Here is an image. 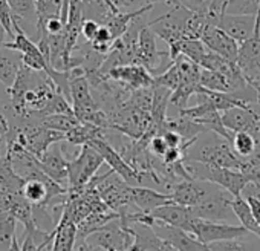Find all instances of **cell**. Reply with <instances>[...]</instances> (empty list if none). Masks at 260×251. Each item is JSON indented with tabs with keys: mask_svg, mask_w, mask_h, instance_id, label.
<instances>
[{
	"mask_svg": "<svg viewBox=\"0 0 260 251\" xmlns=\"http://www.w3.org/2000/svg\"><path fill=\"white\" fill-rule=\"evenodd\" d=\"M184 161H196L213 167L220 169H231L239 170L243 166V158H240L234 150L231 143L219 137L217 134L213 135V140H194V143L185 150Z\"/></svg>",
	"mask_w": 260,
	"mask_h": 251,
	"instance_id": "cell-1",
	"label": "cell"
},
{
	"mask_svg": "<svg viewBox=\"0 0 260 251\" xmlns=\"http://www.w3.org/2000/svg\"><path fill=\"white\" fill-rule=\"evenodd\" d=\"M184 167L190 173L191 178L198 181H207V182L216 184L222 187L223 190L230 192L234 198L242 196L245 187L249 184L248 176H245L239 170L213 167V166H207V164L196 163V161H184Z\"/></svg>",
	"mask_w": 260,
	"mask_h": 251,
	"instance_id": "cell-2",
	"label": "cell"
},
{
	"mask_svg": "<svg viewBox=\"0 0 260 251\" xmlns=\"http://www.w3.org/2000/svg\"><path fill=\"white\" fill-rule=\"evenodd\" d=\"M103 156L90 146H83L75 160L69 161V196L80 195L86 190L90 181L96 176V172L103 166Z\"/></svg>",
	"mask_w": 260,
	"mask_h": 251,
	"instance_id": "cell-3",
	"label": "cell"
},
{
	"mask_svg": "<svg viewBox=\"0 0 260 251\" xmlns=\"http://www.w3.org/2000/svg\"><path fill=\"white\" fill-rule=\"evenodd\" d=\"M137 58H138V65H143L144 68H147L153 77L164 74L173 65V61L170 58V52L169 51L164 52V51L158 49L156 34L153 33L150 25L146 26L140 33Z\"/></svg>",
	"mask_w": 260,
	"mask_h": 251,
	"instance_id": "cell-4",
	"label": "cell"
},
{
	"mask_svg": "<svg viewBox=\"0 0 260 251\" xmlns=\"http://www.w3.org/2000/svg\"><path fill=\"white\" fill-rule=\"evenodd\" d=\"M185 231L191 233L199 242L210 245L214 242L222 240H233V239H242L249 231L243 228L242 225H231L225 222H211L205 219L194 217L185 228Z\"/></svg>",
	"mask_w": 260,
	"mask_h": 251,
	"instance_id": "cell-5",
	"label": "cell"
},
{
	"mask_svg": "<svg viewBox=\"0 0 260 251\" xmlns=\"http://www.w3.org/2000/svg\"><path fill=\"white\" fill-rule=\"evenodd\" d=\"M233 199H234V196L230 192L216 185L207 198H204L198 205L190 207V208H191L194 217L211 221V222L228 224L226 221H230L231 217H236L234 211L231 208Z\"/></svg>",
	"mask_w": 260,
	"mask_h": 251,
	"instance_id": "cell-6",
	"label": "cell"
},
{
	"mask_svg": "<svg viewBox=\"0 0 260 251\" xmlns=\"http://www.w3.org/2000/svg\"><path fill=\"white\" fill-rule=\"evenodd\" d=\"M86 242L100 246L104 251H128L135 242V237L121 224L119 219H116L100 231L90 234Z\"/></svg>",
	"mask_w": 260,
	"mask_h": 251,
	"instance_id": "cell-7",
	"label": "cell"
},
{
	"mask_svg": "<svg viewBox=\"0 0 260 251\" xmlns=\"http://www.w3.org/2000/svg\"><path fill=\"white\" fill-rule=\"evenodd\" d=\"M236 65L242 71L245 80L260 90V34H254L249 40L239 45Z\"/></svg>",
	"mask_w": 260,
	"mask_h": 251,
	"instance_id": "cell-8",
	"label": "cell"
},
{
	"mask_svg": "<svg viewBox=\"0 0 260 251\" xmlns=\"http://www.w3.org/2000/svg\"><path fill=\"white\" fill-rule=\"evenodd\" d=\"M156 236L176 251H210L208 245L199 242L191 233L156 221L152 227Z\"/></svg>",
	"mask_w": 260,
	"mask_h": 251,
	"instance_id": "cell-9",
	"label": "cell"
},
{
	"mask_svg": "<svg viewBox=\"0 0 260 251\" xmlns=\"http://www.w3.org/2000/svg\"><path fill=\"white\" fill-rule=\"evenodd\" d=\"M87 146H90L92 149H95L104 160L106 164H109L110 170H113L116 175H119L124 182L130 187H140V182H138V173L130 167L124 160L122 156L104 140V135L100 137V138H95L92 140Z\"/></svg>",
	"mask_w": 260,
	"mask_h": 251,
	"instance_id": "cell-10",
	"label": "cell"
},
{
	"mask_svg": "<svg viewBox=\"0 0 260 251\" xmlns=\"http://www.w3.org/2000/svg\"><path fill=\"white\" fill-rule=\"evenodd\" d=\"M36 161L51 179L69 190V161L63 153L61 143L52 144L40 158H36Z\"/></svg>",
	"mask_w": 260,
	"mask_h": 251,
	"instance_id": "cell-11",
	"label": "cell"
},
{
	"mask_svg": "<svg viewBox=\"0 0 260 251\" xmlns=\"http://www.w3.org/2000/svg\"><path fill=\"white\" fill-rule=\"evenodd\" d=\"M214 187H216V184H211L207 181L182 179L173 185L170 196L175 204H179L184 207H194L204 198H207L213 192Z\"/></svg>",
	"mask_w": 260,
	"mask_h": 251,
	"instance_id": "cell-12",
	"label": "cell"
},
{
	"mask_svg": "<svg viewBox=\"0 0 260 251\" xmlns=\"http://www.w3.org/2000/svg\"><path fill=\"white\" fill-rule=\"evenodd\" d=\"M106 77L112 81H116V83L127 86L132 90L153 87V81H155V77L143 65L118 66V68H113L112 71H109L106 74Z\"/></svg>",
	"mask_w": 260,
	"mask_h": 251,
	"instance_id": "cell-13",
	"label": "cell"
},
{
	"mask_svg": "<svg viewBox=\"0 0 260 251\" xmlns=\"http://www.w3.org/2000/svg\"><path fill=\"white\" fill-rule=\"evenodd\" d=\"M202 43L214 54L222 55L223 58L230 60V61H237V55H239V43L236 40H233L225 31H222L219 26H213L208 25L202 36H201Z\"/></svg>",
	"mask_w": 260,
	"mask_h": 251,
	"instance_id": "cell-14",
	"label": "cell"
},
{
	"mask_svg": "<svg viewBox=\"0 0 260 251\" xmlns=\"http://www.w3.org/2000/svg\"><path fill=\"white\" fill-rule=\"evenodd\" d=\"M219 28L225 31L239 45L245 43L255 34V16H230L225 14Z\"/></svg>",
	"mask_w": 260,
	"mask_h": 251,
	"instance_id": "cell-15",
	"label": "cell"
},
{
	"mask_svg": "<svg viewBox=\"0 0 260 251\" xmlns=\"http://www.w3.org/2000/svg\"><path fill=\"white\" fill-rule=\"evenodd\" d=\"M172 196L161 193L155 189L149 187H130V204L135 208L144 211V213H152L153 210L172 204Z\"/></svg>",
	"mask_w": 260,
	"mask_h": 251,
	"instance_id": "cell-16",
	"label": "cell"
},
{
	"mask_svg": "<svg viewBox=\"0 0 260 251\" xmlns=\"http://www.w3.org/2000/svg\"><path fill=\"white\" fill-rule=\"evenodd\" d=\"M152 216L156 221L162 222V224L178 227V228H182V230H185L187 225L194 219V214H193L190 207H184V205H179V204H175V202L162 205V207L153 210Z\"/></svg>",
	"mask_w": 260,
	"mask_h": 251,
	"instance_id": "cell-17",
	"label": "cell"
},
{
	"mask_svg": "<svg viewBox=\"0 0 260 251\" xmlns=\"http://www.w3.org/2000/svg\"><path fill=\"white\" fill-rule=\"evenodd\" d=\"M222 115V122L225 129L230 131L231 134L237 132H246L249 125L252 124L255 118V112L252 110L251 106L248 107H233L220 113Z\"/></svg>",
	"mask_w": 260,
	"mask_h": 251,
	"instance_id": "cell-18",
	"label": "cell"
},
{
	"mask_svg": "<svg viewBox=\"0 0 260 251\" xmlns=\"http://www.w3.org/2000/svg\"><path fill=\"white\" fill-rule=\"evenodd\" d=\"M77 245V224L63 214L60 224L54 231L51 251H74Z\"/></svg>",
	"mask_w": 260,
	"mask_h": 251,
	"instance_id": "cell-19",
	"label": "cell"
},
{
	"mask_svg": "<svg viewBox=\"0 0 260 251\" xmlns=\"http://www.w3.org/2000/svg\"><path fill=\"white\" fill-rule=\"evenodd\" d=\"M25 179L17 175L7 155L0 160V195H20Z\"/></svg>",
	"mask_w": 260,
	"mask_h": 251,
	"instance_id": "cell-20",
	"label": "cell"
},
{
	"mask_svg": "<svg viewBox=\"0 0 260 251\" xmlns=\"http://www.w3.org/2000/svg\"><path fill=\"white\" fill-rule=\"evenodd\" d=\"M81 11L84 20H93L100 25H104L113 13H118L109 0H81Z\"/></svg>",
	"mask_w": 260,
	"mask_h": 251,
	"instance_id": "cell-21",
	"label": "cell"
},
{
	"mask_svg": "<svg viewBox=\"0 0 260 251\" xmlns=\"http://www.w3.org/2000/svg\"><path fill=\"white\" fill-rule=\"evenodd\" d=\"M20 68H22V57L17 58L14 54H10V49L7 54L5 48L0 51V84H4L7 89H10L16 83Z\"/></svg>",
	"mask_w": 260,
	"mask_h": 251,
	"instance_id": "cell-22",
	"label": "cell"
},
{
	"mask_svg": "<svg viewBox=\"0 0 260 251\" xmlns=\"http://www.w3.org/2000/svg\"><path fill=\"white\" fill-rule=\"evenodd\" d=\"M231 208L234 211V216L239 219L240 225L243 228H246L251 234H254L255 237L260 239V227L258 224L255 222L252 213H251V208L246 202V199L243 196H237L231 201Z\"/></svg>",
	"mask_w": 260,
	"mask_h": 251,
	"instance_id": "cell-23",
	"label": "cell"
},
{
	"mask_svg": "<svg viewBox=\"0 0 260 251\" xmlns=\"http://www.w3.org/2000/svg\"><path fill=\"white\" fill-rule=\"evenodd\" d=\"M17 219L11 213L0 214V251H11L16 237Z\"/></svg>",
	"mask_w": 260,
	"mask_h": 251,
	"instance_id": "cell-24",
	"label": "cell"
},
{
	"mask_svg": "<svg viewBox=\"0 0 260 251\" xmlns=\"http://www.w3.org/2000/svg\"><path fill=\"white\" fill-rule=\"evenodd\" d=\"M201 86L204 89H208L213 92H222V93L231 92V86H230V81L226 80V77H223L219 72L208 71V69L201 71Z\"/></svg>",
	"mask_w": 260,
	"mask_h": 251,
	"instance_id": "cell-25",
	"label": "cell"
},
{
	"mask_svg": "<svg viewBox=\"0 0 260 251\" xmlns=\"http://www.w3.org/2000/svg\"><path fill=\"white\" fill-rule=\"evenodd\" d=\"M258 0H228L225 14L230 16H257Z\"/></svg>",
	"mask_w": 260,
	"mask_h": 251,
	"instance_id": "cell-26",
	"label": "cell"
},
{
	"mask_svg": "<svg viewBox=\"0 0 260 251\" xmlns=\"http://www.w3.org/2000/svg\"><path fill=\"white\" fill-rule=\"evenodd\" d=\"M231 146H233V150L240 158L251 156L255 152V149H257V144H255L254 138L248 132H237V134H234Z\"/></svg>",
	"mask_w": 260,
	"mask_h": 251,
	"instance_id": "cell-27",
	"label": "cell"
},
{
	"mask_svg": "<svg viewBox=\"0 0 260 251\" xmlns=\"http://www.w3.org/2000/svg\"><path fill=\"white\" fill-rule=\"evenodd\" d=\"M179 84H181V74L175 61L164 74L155 77V81H153V86H162V87L170 89L172 92H175L179 87Z\"/></svg>",
	"mask_w": 260,
	"mask_h": 251,
	"instance_id": "cell-28",
	"label": "cell"
},
{
	"mask_svg": "<svg viewBox=\"0 0 260 251\" xmlns=\"http://www.w3.org/2000/svg\"><path fill=\"white\" fill-rule=\"evenodd\" d=\"M14 14L8 5V0H0V25L4 26V29L7 31L8 37H11L14 40L16 37V31H14Z\"/></svg>",
	"mask_w": 260,
	"mask_h": 251,
	"instance_id": "cell-29",
	"label": "cell"
},
{
	"mask_svg": "<svg viewBox=\"0 0 260 251\" xmlns=\"http://www.w3.org/2000/svg\"><path fill=\"white\" fill-rule=\"evenodd\" d=\"M208 249L210 251H255L248 243H243L240 239L214 242V243L208 245Z\"/></svg>",
	"mask_w": 260,
	"mask_h": 251,
	"instance_id": "cell-30",
	"label": "cell"
},
{
	"mask_svg": "<svg viewBox=\"0 0 260 251\" xmlns=\"http://www.w3.org/2000/svg\"><path fill=\"white\" fill-rule=\"evenodd\" d=\"M169 149H170V147H169V144L166 143V140H164L162 135H155V137L150 140V143H149V150H150V153L155 155V156H158V158H162V156L167 153Z\"/></svg>",
	"mask_w": 260,
	"mask_h": 251,
	"instance_id": "cell-31",
	"label": "cell"
},
{
	"mask_svg": "<svg viewBox=\"0 0 260 251\" xmlns=\"http://www.w3.org/2000/svg\"><path fill=\"white\" fill-rule=\"evenodd\" d=\"M100 23H96V22H93V20H84L83 22V28H81V36L86 39V42H93V39H95V36H96V33H98V29H100Z\"/></svg>",
	"mask_w": 260,
	"mask_h": 251,
	"instance_id": "cell-32",
	"label": "cell"
},
{
	"mask_svg": "<svg viewBox=\"0 0 260 251\" xmlns=\"http://www.w3.org/2000/svg\"><path fill=\"white\" fill-rule=\"evenodd\" d=\"M162 137H164V140H166V143L169 144L170 149H182L184 144H185L184 138L179 134L173 132V131H166L162 134Z\"/></svg>",
	"mask_w": 260,
	"mask_h": 251,
	"instance_id": "cell-33",
	"label": "cell"
},
{
	"mask_svg": "<svg viewBox=\"0 0 260 251\" xmlns=\"http://www.w3.org/2000/svg\"><path fill=\"white\" fill-rule=\"evenodd\" d=\"M10 128H11L10 119L7 118L5 112L0 109V144H2V146H4V143H5V140H7L8 134H10Z\"/></svg>",
	"mask_w": 260,
	"mask_h": 251,
	"instance_id": "cell-34",
	"label": "cell"
},
{
	"mask_svg": "<svg viewBox=\"0 0 260 251\" xmlns=\"http://www.w3.org/2000/svg\"><path fill=\"white\" fill-rule=\"evenodd\" d=\"M182 7L194 11V13H199V11H204L205 7H207V2L205 0H181Z\"/></svg>",
	"mask_w": 260,
	"mask_h": 251,
	"instance_id": "cell-35",
	"label": "cell"
},
{
	"mask_svg": "<svg viewBox=\"0 0 260 251\" xmlns=\"http://www.w3.org/2000/svg\"><path fill=\"white\" fill-rule=\"evenodd\" d=\"M164 4L170 5L172 8H178V7H182L181 0H164Z\"/></svg>",
	"mask_w": 260,
	"mask_h": 251,
	"instance_id": "cell-36",
	"label": "cell"
},
{
	"mask_svg": "<svg viewBox=\"0 0 260 251\" xmlns=\"http://www.w3.org/2000/svg\"><path fill=\"white\" fill-rule=\"evenodd\" d=\"M2 156H4V152H2V144H0V160H2Z\"/></svg>",
	"mask_w": 260,
	"mask_h": 251,
	"instance_id": "cell-37",
	"label": "cell"
},
{
	"mask_svg": "<svg viewBox=\"0 0 260 251\" xmlns=\"http://www.w3.org/2000/svg\"><path fill=\"white\" fill-rule=\"evenodd\" d=\"M258 93H260V90H258Z\"/></svg>",
	"mask_w": 260,
	"mask_h": 251,
	"instance_id": "cell-38",
	"label": "cell"
}]
</instances>
